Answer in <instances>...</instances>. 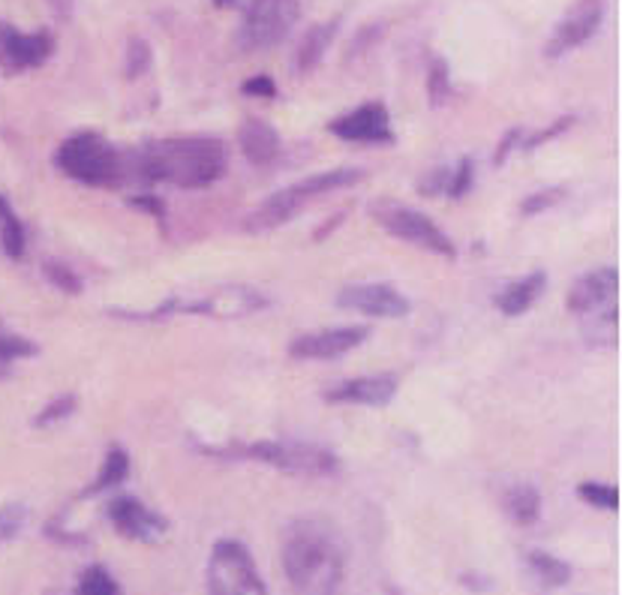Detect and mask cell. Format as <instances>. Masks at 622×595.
<instances>
[{
    "label": "cell",
    "mask_w": 622,
    "mask_h": 595,
    "mask_svg": "<svg viewBox=\"0 0 622 595\" xmlns=\"http://www.w3.org/2000/svg\"><path fill=\"white\" fill-rule=\"evenodd\" d=\"M132 166L148 183L202 190L229 172V151L217 136H169L144 142L132 154Z\"/></svg>",
    "instance_id": "1"
},
{
    "label": "cell",
    "mask_w": 622,
    "mask_h": 595,
    "mask_svg": "<svg viewBox=\"0 0 622 595\" xmlns=\"http://www.w3.org/2000/svg\"><path fill=\"white\" fill-rule=\"evenodd\" d=\"M285 581L307 595L334 593L346 574V544L322 520H292L280 544Z\"/></svg>",
    "instance_id": "2"
},
{
    "label": "cell",
    "mask_w": 622,
    "mask_h": 595,
    "mask_svg": "<svg viewBox=\"0 0 622 595\" xmlns=\"http://www.w3.org/2000/svg\"><path fill=\"white\" fill-rule=\"evenodd\" d=\"M364 178H367V172H361V168H328V172L310 175V178L292 183V187H283V190H277V193H271L268 199H262L259 205L246 214L244 232H274V229H280V226H285L289 220H295L310 199L355 187V183L364 181Z\"/></svg>",
    "instance_id": "3"
},
{
    "label": "cell",
    "mask_w": 622,
    "mask_h": 595,
    "mask_svg": "<svg viewBox=\"0 0 622 595\" xmlns=\"http://www.w3.org/2000/svg\"><path fill=\"white\" fill-rule=\"evenodd\" d=\"M205 454H217L226 460H256V464H268L280 472L289 476H334L340 469V460L334 454L322 448V445H313V442H283V440H262V442H246V445H232V448H207L202 445Z\"/></svg>",
    "instance_id": "4"
},
{
    "label": "cell",
    "mask_w": 622,
    "mask_h": 595,
    "mask_svg": "<svg viewBox=\"0 0 622 595\" xmlns=\"http://www.w3.org/2000/svg\"><path fill=\"white\" fill-rule=\"evenodd\" d=\"M54 166L64 172L69 181L85 187H112L124 175V160L117 148L105 136L93 130H78L66 136L54 151Z\"/></svg>",
    "instance_id": "5"
},
{
    "label": "cell",
    "mask_w": 622,
    "mask_h": 595,
    "mask_svg": "<svg viewBox=\"0 0 622 595\" xmlns=\"http://www.w3.org/2000/svg\"><path fill=\"white\" fill-rule=\"evenodd\" d=\"M370 220L377 223L379 229H385L391 238H397L403 244H412L424 253L442 256V259H454L457 256V246L448 235L442 232L436 223L430 220L428 214L415 211L412 205H406L401 199H389V195H379L367 205Z\"/></svg>",
    "instance_id": "6"
},
{
    "label": "cell",
    "mask_w": 622,
    "mask_h": 595,
    "mask_svg": "<svg viewBox=\"0 0 622 595\" xmlns=\"http://www.w3.org/2000/svg\"><path fill=\"white\" fill-rule=\"evenodd\" d=\"M207 590L214 595H265L268 583L262 581L259 566L244 544L220 539L207 559Z\"/></svg>",
    "instance_id": "7"
},
{
    "label": "cell",
    "mask_w": 622,
    "mask_h": 595,
    "mask_svg": "<svg viewBox=\"0 0 622 595\" xmlns=\"http://www.w3.org/2000/svg\"><path fill=\"white\" fill-rule=\"evenodd\" d=\"M301 3L299 0H250L241 25V49L244 52H265L280 46L292 27L299 25Z\"/></svg>",
    "instance_id": "8"
},
{
    "label": "cell",
    "mask_w": 622,
    "mask_h": 595,
    "mask_svg": "<svg viewBox=\"0 0 622 595\" xmlns=\"http://www.w3.org/2000/svg\"><path fill=\"white\" fill-rule=\"evenodd\" d=\"M601 22H605V0H574L545 46L547 61H557V58H566L574 49H581L584 42L596 37Z\"/></svg>",
    "instance_id": "9"
},
{
    "label": "cell",
    "mask_w": 622,
    "mask_h": 595,
    "mask_svg": "<svg viewBox=\"0 0 622 595\" xmlns=\"http://www.w3.org/2000/svg\"><path fill=\"white\" fill-rule=\"evenodd\" d=\"M105 515L112 520L117 535L130 539L139 544H156L166 539L169 532V520L163 515L151 511L148 505H142L136 496H115L105 505Z\"/></svg>",
    "instance_id": "10"
},
{
    "label": "cell",
    "mask_w": 622,
    "mask_h": 595,
    "mask_svg": "<svg viewBox=\"0 0 622 595\" xmlns=\"http://www.w3.org/2000/svg\"><path fill=\"white\" fill-rule=\"evenodd\" d=\"M340 311H358L373 319H403L412 313L409 298L389 283H352L338 292Z\"/></svg>",
    "instance_id": "11"
},
{
    "label": "cell",
    "mask_w": 622,
    "mask_h": 595,
    "mask_svg": "<svg viewBox=\"0 0 622 595\" xmlns=\"http://www.w3.org/2000/svg\"><path fill=\"white\" fill-rule=\"evenodd\" d=\"M328 132L352 144H394L391 115L382 103H364L328 121Z\"/></svg>",
    "instance_id": "12"
},
{
    "label": "cell",
    "mask_w": 622,
    "mask_h": 595,
    "mask_svg": "<svg viewBox=\"0 0 622 595\" xmlns=\"http://www.w3.org/2000/svg\"><path fill=\"white\" fill-rule=\"evenodd\" d=\"M367 334H370V328H364V325L310 331V334H301L289 343V355L295 362H334V358L346 355L355 346H361Z\"/></svg>",
    "instance_id": "13"
},
{
    "label": "cell",
    "mask_w": 622,
    "mask_h": 595,
    "mask_svg": "<svg viewBox=\"0 0 622 595\" xmlns=\"http://www.w3.org/2000/svg\"><path fill=\"white\" fill-rule=\"evenodd\" d=\"M265 307H268V298L250 286H223L220 292L202 298V301H190V304H181L175 298V313H199L211 319H241V316L259 313Z\"/></svg>",
    "instance_id": "14"
},
{
    "label": "cell",
    "mask_w": 622,
    "mask_h": 595,
    "mask_svg": "<svg viewBox=\"0 0 622 595\" xmlns=\"http://www.w3.org/2000/svg\"><path fill=\"white\" fill-rule=\"evenodd\" d=\"M54 54V37L49 30L37 34H22L10 22H0V61L10 73H25L37 69Z\"/></svg>",
    "instance_id": "15"
},
{
    "label": "cell",
    "mask_w": 622,
    "mask_h": 595,
    "mask_svg": "<svg viewBox=\"0 0 622 595\" xmlns=\"http://www.w3.org/2000/svg\"><path fill=\"white\" fill-rule=\"evenodd\" d=\"M617 292H620V271L613 265L596 268V271H589L586 277L571 283L566 307H569L571 316H584V313L610 304L617 298Z\"/></svg>",
    "instance_id": "16"
},
{
    "label": "cell",
    "mask_w": 622,
    "mask_h": 595,
    "mask_svg": "<svg viewBox=\"0 0 622 595\" xmlns=\"http://www.w3.org/2000/svg\"><path fill=\"white\" fill-rule=\"evenodd\" d=\"M401 379L394 374L358 376L325 391V403H361V406H389L397 397Z\"/></svg>",
    "instance_id": "17"
},
{
    "label": "cell",
    "mask_w": 622,
    "mask_h": 595,
    "mask_svg": "<svg viewBox=\"0 0 622 595\" xmlns=\"http://www.w3.org/2000/svg\"><path fill=\"white\" fill-rule=\"evenodd\" d=\"M238 142H241V154L253 163V166H268L280 156V132L274 130L268 121L262 117H246L238 130Z\"/></svg>",
    "instance_id": "18"
},
{
    "label": "cell",
    "mask_w": 622,
    "mask_h": 595,
    "mask_svg": "<svg viewBox=\"0 0 622 595\" xmlns=\"http://www.w3.org/2000/svg\"><path fill=\"white\" fill-rule=\"evenodd\" d=\"M338 30L340 18H331V22H322V25H313L304 30V37L295 46V73L299 76H307V73H313L316 66L322 64L331 42L338 39Z\"/></svg>",
    "instance_id": "19"
},
{
    "label": "cell",
    "mask_w": 622,
    "mask_h": 595,
    "mask_svg": "<svg viewBox=\"0 0 622 595\" xmlns=\"http://www.w3.org/2000/svg\"><path fill=\"white\" fill-rule=\"evenodd\" d=\"M545 289H547V274L532 271L526 274V277H520V280H511L499 295L493 298V304H496V311L503 313V316H523V313L530 311L532 304L542 298Z\"/></svg>",
    "instance_id": "20"
},
{
    "label": "cell",
    "mask_w": 622,
    "mask_h": 595,
    "mask_svg": "<svg viewBox=\"0 0 622 595\" xmlns=\"http://www.w3.org/2000/svg\"><path fill=\"white\" fill-rule=\"evenodd\" d=\"M581 319L584 322V340L593 346V350H613L617 346V331H620V311L617 304L610 301L598 311L584 313Z\"/></svg>",
    "instance_id": "21"
},
{
    "label": "cell",
    "mask_w": 622,
    "mask_h": 595,
    "mask_svg": "<svg viewBox=\"0 0 622 595\" xmlns=\"http://www.w3.org/2000/svg\"><path fill=\"white\" fill-rule=\"evenodd\" d=\"M130 476V454L124 445H109V452H105V464L100 469V476L85 488V491L78 493V499H88V496H97V493L112 491L117 484H124Z\"/></svg>",
    "instance_id": "22"
},
{
    "label": "cell",
    "mask_w": 622,
    "mask_h": 595,
    "mask_svg": "<svg viewBox=\"0 0 622 595\" xmlns=\"http://www.w3.org/2000/svg\"><path fill=\"white\" fill-rule=\"evenodd\" d=\"M523 562L530 574L538 581V586L545 590H562L571 583V566L566 559L554 557V554H545V550H526L523 554Z\"/></svg>",
    "instance_id": "23"
},
{
    "label": "cell",
    "mask_w": 622,
    "mask_h": 595,
    "mask_svg": "<svg viewBox=\"0 0 622 595\" xmlns=\"http://www.w3.org/2000/svg\"><path fill=\"white\" fill-rule=\"evenodd\" d=\"M506 511L508 518L515 520L518 527H532L542 518V493L532 484H515L506 493Z\"/></svg>",
    "instance_id": "24"
},
{
    "label": "cell",
    "mask_w": 622,
    "mask_h": 595,
    "mask_svg": "<svg viewBox=\"0 0 622 595\" xmlns=\"http://www.w3.org/2000/svg\"><path fill=\"white\" fill-rule=\"evenodd\" d=\"M0 246L10 259H22L27 246V229L22 217L15 214L7 195H0Z\"/></svg>",
    "instance_id": "25"
},
{
    "label": "cell",
    "mask_w": 622,
    "mask_h": 595,
    "mask_svg": "<svg viewBox=\"0 0 622 595\" xmlns=\"http://www.w3.org/2000/svg\"><path fill=\"white\" fill-rule=\"evenodd\" d=\"M37 355H39V346L34 343V340H27V337L10 331L7 325H0V379H7V376H10L13 362H22V358H37Z\"/></svg>",
    "instance_id": "26"
},
{
    "label": "cell",
    "mask_w": 622,
    "mask_h": 595,
    "mask_svg": "<svg viewBox=\"0 0 622 595\" xmlns=\"http://www.w3.org/2000/svg\"><path fill=\"white\" fill-rule=\"evenodd\" d=\"M454 85H452V69L445 64V58H430L428 64V103L430 109H442V105L452 103Z\"/></svg>",
    "instance_id": "27"
},
{
    "label": "cell",
    "mask_w": 622,
    "mask_h": 595,
    "mask_svg": "<svg viewBox=\"0 0 622 595\" xmlns=\"http://www.w3.org/2000/svg\"><path fill=\"white\" fill-rule=\"evenodd\" d=\"M154 64V52H151V46H148V39L142 37H132L127 42V58H124V76L136 81V78H142L148 69Z\"/></svg>",
    "instance_id": "28"
},
{
    "label": "cell",
    "mask_w": 622,
    "mask_h": 595,
    "mask_svg": "<svg viewBox=\"0 0 622 595\" xmlns=\"http://www.w3.org/2000/svg\"><path fill=\"white\" fill-rule=\"evenodd\" d=\"M42 274H46V280H49L54 289H61L64 295H81V289H85V286H81V277L61 259L42 262Z\"/></svg>",
    "instance_id": "29"
},
{
    "label": "cell",
    "mask_w": 622,
    "mask_h": 595,
    "mask_svg": "<svg viewBox=\"0 0 622 595\" xmlns=\"http://www.w3.org/2000/svg\"><path fill=\"white\" fill-rule=\"evenodd\" d=\"M76 409H78L76 394H61V397H54V401H49L46 406H42V413L34 418V428H39V430L54 428V425L66 421L69 415L76 413Z\"/></svg>",
    "instance_id": "30"
},
{
    "label": "cell",
    "mask_w": 622,
    "mask_h": 595,
    "mask_svg": "<svg viewBox=\"0 0 622 595\" xmlns=\"http://www.w3.org/2000/svg\"><path fill=\"white\" fill-rule=\"evenodd\" d=\"M577 496H581L586 505H593V508H608V511H617V508H620V491H617L613 484L584 481V484H577Z\"/></svg>",
    "instance_id": "31"
},
{
    "label": "cell",
    "mask_w": 622,
    "mask_h": 595,
    "mask_svg": "<svg viewBox=\"0 0 622 595\" xmlns=\"http://www.w3.org/2000/svg\"><path fill=\"white\" fill-rule=\"evenodd\" d=\"M78 593L81 595H115L120 593V583L103 569V566H91L78 578Z\"/></svg>",
    "instance_id": "32"
},
{
    "label": "cell",
    "mask_w": 622,
    "mask_h": 595,
    "mask_svg": "<svg viewBox=\"0 0 622 595\" xmlns=\"http://www.w3.org/2000/svg\"><path fill=\"white\" fill-rule=\"evenodd\" d=\"M27 518H30L27 505H22V503L3 505V508H0V544L13 542L15 535L25 530Z\"/></svg>",
    "instance_id": "33"
},
{
    "label": "cell",
    "mask_w": 622,
    "mask_h": 595,
    "mask_svg": "<svg viewBox=\"0 0 622 595\" xmlns=\"http://www.w3.org/2000/svg\"><path fill=\"white\" fill-rule=\"evenodd\" d=\"M566 199V187H545V190H535L532 195H526L523 202H520V214L523 217H538V214H545L550 207L557 205Z\"/></svg>",
    "instance_id": "34"
},
{
    "label": "cell",
    "mask_w": 622,
    "mask_h": 595,
    "mask_svg": "<svg viewBox=\"0 0 622 595\" xmlns=\"http://www.w3.org/2000/svg\"><path fill=\"white\" fill-rule=\"evenodd\" d=\"M472 183H475V160H472V156H464V160L452 168V181H448L445 195H448V199H464V195L472 190Z\"/></svg>",
    "instance_id": "35"
},
{
    "label": "cell",
    "mask_w": 622,
    "mask_h": 595,
    "mask_svg": "<svg viewBox=\"0 0 622 595\" xmlns=\"http://www.w3.org/2000/svg\"><path fill=\"white\" fill-rule=\"evenodd\" d=\"M571 127H574V115L557 117L554 124H547L545 130L532 132L530 139H520V148H523V151H535V148H542V144H547L550 139H559V136L566 130H571Z\"/></svg>",
    "instance_id": "36"
},
{
    "label": "cell",
    "mask_w": 622,
    "mask_h": 595,
    "mask_svg": "<svg viewBox=\"0 0 622 595\" xmlns=\"http://www.w3.org/2000/svg\"><path fill=\"white\" fill-rule=\"evenodd\" d=\"M448 181H452V168H430L428 175L421 178V183H418V193L428 195V199H433V195H445V190H448Z\"/></svg>",
    "instance_id": "37"
},
{
    "label": "cell",
    "mask_w": 622,
    "mask_h": 595,
    "mask_svg": "<svg viewBox=\"0 0 622 595\" xmlns=\"http://www.w3.org/2000/svg\"><path fill=\"white\" fill-rule=\"evenodd\" d=\"M132 207H139V211H144V214H151L160 226H166V202L160 199V195L154 193H139V195H130L127 199Z\"/></svg>",
    "instance_id": "38"
},
{
    "label": "cell",
    "mask_w": 622,
    "mask_h": 595,
    "mask_svg": "<svg viewBox=\"0 0 622 595\" xmlns=\"http://www.w3.org/2000/svg\"><path fill=\"white\" fill-rule=\"evenodd\" d=\"M244 97H256V100H274L277 97V81L271 76H253L241 85Z\"/></svg>",
    "instance_id": "39"
},
{
    "label": "cell",
    "mask_w": 622,
    "mask_h": 595,
    "mask_svg": "<svg viewBox=\"0 0 622 595\" xmlns=\"http://www.w3.org/2000/svg\"><path fill=\"white\" fill-rule=\"evenodd\" d=\"M520 139H523V130H518V127H515V130H508L506 136L499 139V144H496V154H493V166H503V163H506V156L511 154V151H515V148H518V144H520Z\"/></svg>",
    "instance_id": "40"
},
{
    "label": "cell",
    "mask_w": 622,
    "mask_h": 595,
    "mask_svg": "<svg viewBox=\"0 0 622 595\" xmlns=\"http://www.w3.org/2000/svg\"><path fill=\"white\" fill-rule=\"evenodd\" d=\"M46 535L54 539V542L61 544H88V535H78V532H66L61 527V520H49V527H46Z\"/></svg>",
    "instance_id": "41"
},
{
    "label": "cell",
    "mask_w": 622,
    "mask_h": 595,
    "mask_svg": "<svg viewBox=\"0 0 622 595\" xmlns=\"http://www.w3.org/2000/svg\"><path fill=\"white\" fill-rule=\"evenodd\" d=\"M49 3H52V10L61 15V18H69V13H73V3H76V0H49Z\"/></svg>",
    "instance_id": "42"
},
{
    "label": "cell",
    "mask_w": 622,
    "mask_h": 595,
    "mask_svg": "<svg viewBox=\"0 0 622 595\" xmlns=\"http://www.w3.org/2000/svg\"><path fill=\"white\" fill-rule=\"evenodd\" d=\"M238 0H214V7H220V10H232Z\"/></svg>",
    "instance_id": "43"
}]
</instances>
